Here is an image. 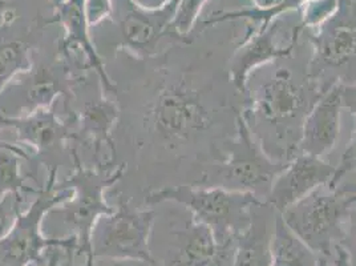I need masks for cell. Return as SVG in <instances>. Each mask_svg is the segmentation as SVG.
<instances>
[{"label":"cell","mask_w":356,"mask_h":266,"mask_svg":"<svg viewBox=\"0 0 356 266\" xmlns=\"http://www.w3.org/2000/svg\"><path fill=\"white\" fill-rule=\"evenodd\" d=\"M312 56L306 71L323 92L356 84V0H338L334 14L310 33Z\"/></svg>","instance_id":"obj_7"},{"label":"cell","mask_w":356,"mask_h":266,"mask_svg":"<svg viewBox=\"0 0 356 266\" xmlns=\"http://www.w3.org/2000/svg\"><path fill=\"white\" fill-rule=\"evenodd\" d=\"M278 212L268 203L252 208V221L246 230L236 237L233 266L271 265V247Z\"/></svg>","instance_id":"obj_18"},{"label":"cell","mask_w":356,"mask_h":266,"mask_svg":"<svg viewBox=\"0 0 356 266\" xmlns=\"http://www.w3.org/2000/svg\"><path fill=\"white\" fill-rule=\"evenodd\" d=\"M33 52L30 43L19 38L0 35V92L16 76L29 71L33 64Z\"/></svg>","instance_id":"obj_21"},{"label":"cell","mask_w":356,"mask_h":266,"mask_svg":"<svg viewBox=\"0 0 356 266\" xmlns=\"http://www.w3.org/2000/svg\"><path fill=\"white\" fill-rule=\"evenodd\" d=\"M67 256L65 251L61 248V247H52L51 249H48L47 253V260H45L44 264H36V263H32L29 266H63L60 265V260ZM79 266H93V264L90 263H84L83 265Z\"/></svg>","instance_id":"obj_27"},{"label":"cell","mask_w":356,"mask_h":266,"mask_svg":"<svg viewBox=\"0 0 356 266\" xmlns=\"http://www.w3.org/2000/svg\"><path fill=\"white\" fill-rule=\"evenodd\" d=\"M343 84L323 93L305 120L299 141V153L321 157L335 147L341 132Z\"/></svg>","instance_id":"obj_15"},{"label":"cell","mask_w":356,"mask_h":266,"mask_svg":"<svg viewBox=\"0 0 356 266\" xmlns=\"http://www.w3.org/2000/svg\"><path fill=\"white\" fill-rule=\"evenodd\" d=\"M45 23H60L64 27L65 35L59 42L58 51H76L84 55L90 63L92 71L99 76L105 96H116L118 87L106 74L104 63L89 35L87 0H60L54 17Z\"/></svg>","instance_id":"obj_14"},{"label":"cell","mask_w":356,"mask_h":266,"mask_svg":"<svg viewBox=\"0 0 356 266\" xmlns=\"http://www.w3.org/2000/svg\"><path fill=\"white\" fill-rule=\"evenodd\" d=\"M49 1H51V3H52V6H54V8H55V7H56V6H58V4H59V3H60V0H49Z\"/></svg>","instance_id":"obj_30"},{"label":"cell","mask_w":356,"mask_h":266,"mask_svg":"<svg viewBox=\"0 0 356 266\" xmlns=\"http://www.w3.org/2000/svg\"><path fill=\"white\" fill-rule=\"evenodd\" d=\"M176 203L189 210L195 221L207 225L218 245L236 240L252 221V208L264 203L252 193L230 192L209 187H165L145 197L147 205Z\"/></svg>","instance_id":"obj_5"},{"label":"cell","mask_w":356,"mask_h":266,"mask_svg":"<svg viewBox=\"0 0 356 266\" xmlns=\"http://www.w3.org/2000/svg\"><path fill=\"white\" fill-rule=\"evenodd\" d=\"M22 160H31L24 149L16 144L0 140V197H3L6 193L26 196L39 192V189L26 184L31 176L20 172Z\"/></svg>","instance_id":"obj_20"},{"label":"cell","mask_w":356,"mask_h":266,"mask_svg":"<svg viewBox=\"0 0 356 266\" xmlns=\"http://www.w3.org/2000/svg\"><path fill=\"white\" fill-rule=\"evenodd\" d=\"M56 104L20 118L0 115V128L15 130L16 143H24L35 150V157L30 160L33 163V175L40 164L47 166V171L59 168L67 143L76 140L79 114L68 112L67 118H61L56 112Z\"/></svg>","instance_id":"obj_11"},{"label":"cell","mask_w":356,"mask_h":266,"mask_svg":"<svg viewBox=\"0 0 356 266\" xmlns=\"http://www.w3.org/2000/svg\"><path fill=\"white\" fill-rule=\"evenodd\" d=\"M319 257L298 238L278 213L271 247L270 266H318Z\"/></svg>","instance_id":"obj_19"},{"label":"cell","mask_w":356,"mask_h":266,"mask_svg":"<svg viewBox=\"0 0 356 266\" xmlns=\"http://www.w3.org/2000/svg\"><path fill=\"white\" fill-rule=\"evenodd\" d=\"M169 236L163 266H210L218 251L211 230L192 214L179 225H172Z\"/></svg>","instance_id":"obj_16"},{"label":"cell","mask_w":356,"mask_h":266,"mask_svg":"<svg viewBox=\"0 0 356 266\" xmlns=\"http://www.w3.org/2000/svg\"><path fill=\"white\" fill-rule=\"evenodd\" d=\"M74 172L70 178L61 182H56L55 188L71 189L72 196L59 204L58 207L51 209L48 216L58 219L64 226H67V236H74L77 240L79 249L81 257L88 263H95L90 248V233L97 220L104 216L111 214L115 208L111 207L105 201V189L113 187L124 173L127 172V164H120L116 169L100 171L86 168L79 156L77 149L71 148Z\"/></svg>","instance_id":"obj_4"},{"label":"cell","mask_w":356,"mask_h":266,"mask_svg":"<svg viewBox=\"0 0 356 266\" xmlns=\"http://www.w3.org/2000/svg\"><path fill=\"white\" fill-rule=\"evenodd\" d=\"M157 212L154 209H134L120 194L118 208L102 216L90 233L93 258L138 261L156 265L149 245Z\"/></svg>","instance_id":"obj_9"},{"label":"cell","mask_w":356,"mask_h":266,"mask_svg":"<svg viewBox=\"0 0 356 266\" xmlns=\"http://www.w3.org/2000/svg\"><path fill=\"white\" fill-rule=\"evenodd\" d=\"M356 200V194L331 188L328 184L318 187L282 216L289 229L300 238L321 258H332L344 237L346 222Z\"/></svg>","instance_id":"obj_8"},{"label":"cell","mask_w":356,"mask_h":266,"mask_svg":"<svg viewBox=\"0 0 356 266\" xmlns=\"http://www.w3.org/2000/svg\"><path fill=\"white\" fill-rule=\"evenodd\" d=\"M111 14H112L111 0H87V17H88L89 27L99 24Z\"/></svg>","instance_id":"obj_26"},{"label":"cell","mask_w":356,"mask_h":266,"mask_svg":"<svg viewBox=\"0 0 356 266\" xmlns=\"http://www.w3.org/2000/svg\"><path fill=\"white\" fill-rule=\"evenodd\" d=\"M335 188H338V189H341L343 192L346 193H353V194H356V182H341L338 187H335Z\"/></svg>","instance_id":"obj_29"},{"label":"cell","mask_w":356,"mask_h":266,"mask_svg":"<svg viewBox=\"0 0 356 266\" xmlns=\"http://www.w3.org/2000/svg\"><path fill=\"white\" fill-rule=\"evenodd\" d=\"M24 196L6 193L0 197V238L7 236L14 228L19 214L23 212Z\"/></svg>","instance_id":"obj_24"},{"label":"cell","mask_w":356,"mask_h":266,"mask_svg":"<svg viewBox=\"0 0 356 266\" xmlns=\"http://www.w3.org/2000/svg\"><path fill=\"white\" fill-rule=\"evenodd\" d=\"M74 83H77L76 79L59 56L52 61L43 60L40 63H36L33 58L30 70L17 75L0 92V115L7 118L27 116L38 109L52 107L61 96L68 108Z\"/></svg>","instance_id":"obj_10"},{"label":"cell","mask_w":356,"mask_h":266,"mask_svg":"<svg viewBox=\"0 0 356 266\" xmlns=\"http://www.w3.org/2000/svg\"><path fill=\"white\" fill-rule=\"evenodd\" d=\"M318 266H351V264L348 261V257H347L344 249L341 248V245H338L332 258L328 260V258H321L319 257Z\"/></svg>","instance_id":"obj_28"},{"label":"cell","mask_w":356,"mask_h":266,"mask_svg":"<svg viewBox=\"0 0 356 266\" xmlns=\"http://www.w3.org/2000/svg\"><path fill=\"white\" fill-rule=\"evenodd\" d=\"M335 169L337 166L321 157L298 153L275 178L267 203L278 213H283L318 187L330 184Z\"/></svg>","instance_id":"obj_13"},{"label":"cell","mask_w":356,"mask_h":266,"mask_svg":"<svg viewBox=\"0 0 356 266\" xmlns=\"http://www.w3.org/2000/svg\"><path fill=\"white\" fill-rule=\"evenodd\" d=\"M119 118L118 105L103 97L86 104V108L79 114V130L76 140L92 149L95 155L96 169L111 171L105 162L103 152L106 150L111 160L116 159V146L112 139L111 131Z\"/></svg>","instance_id":"obj_17"},{"label":"cell","mask_w":356,"mask_h":266,"mask_svg":"<svg viewBox=\"0 0 356 266\" xmlns=\"http://www.w3.org/2000/svg\"><path fill=\"white\" fill-rule=\"evenodd\" d=\"M56 181L58 168H54L48 171L44 187L39 188L31 207L19 214L11 232L0 238V266L44 264L48 249L52 247H61L68 258L81 257L74 236L47 237L42 232V224L48 212L72 196L71 189L58 191Z\"/></svg>","instance_id":"obj_6"},{"label":"cell","mask_w":356,"mask_h":266,"mask_svg":"<svg viewBox=\"0 0 356 266\" xmlns=\"http://www.w3.org/2000/svg\"><path fill=\"white\" fill-rule=\"evenodd\" d=\"M254 72L262 77L248 91L242 116L267 155L289 163L299 153L305 120L325 92L309 79L306 70L294 72L281 59Z\"/></svg>","instance_id":"obj_1"},{"label":"cell","mask_w":356,"mask_h":266,"mask_svg":"<svg viewBox=\"0 0 356 266\" xmlns=\"http://www.w3.org/2000/svg\"><path fill=\"white\" fill-rule=\"evenodd\" d=\"M341 100L343 108H348L351 115L356 118V84L354 86H343L341 88ZM356 172V130L348 141L347 148L341 155V163L335 169V175L330 181V187L335 188L341 184L348 173Z\"/></svg>","instance_id":"obj_23"},{"label":"cell","mask_w":356,"mask_h":266,"mask_svg":"<svg viewBox=\"0 0 356 266\" xmlns=\"http://www.w3.org/2000/svg\"><path fill=\"white\" fill-rule=\"evenodd\" d=\"M4 6H6V3L3 0H0V7H4Z\"/></svg>","instance_id":"obj_31"},{"label":"cell","mask_w":356,"mask_h":266,"mask_svg":"<svg viewBox=\"0 0 356 266\" xmlns=\"http://www.w3.org/2000/svg\"><path fill=\"white\" fill-rule=\"evenodd\" d=\"M341 247L346 251L351 266H356V200L346 222L344 237L341 240Z\"/></svg>","instance_id":"obj_25"},{"label":"cell","mask_w":356,"mask_h":266,"mask_svg":"<svg viewBox=\"0 0 356 266\" xmlns=\"http://www.w3.org/2000/svg\"><path fill=\"white\" fill-rule=\"evenodd\" d=\"M207 1L208 0H178L175 16L168 26V38L191 43V32L193 31L197 16Z\"/></svg>","instance_id":"obj_22"},{"label":"cell","mask_w":356,"mask_h":266,"mask_svg":"<svg viewBox=\"0 0 356 266\" xmlns=\"http://www.w3.org/2000/svg\"><path fill=\"white\" fill-rule=\"evenodd\" d=\"M221 156L207 165L198 185L252 193L267 203L271 187L287 163L271 159L254 137L242 112L236 114V134L223 143Z\"/></svg>","instance_id":"obj_2"},{"label":"cell","mask_w":356,"mask_h":266,"mask_svg":"<svg viewBox=\"0 0 356 266\" xmlns=\"http://www.w3.org/2000/svg\"><path fill=\"white\" fill-rule=\"evenodd\" d=\"M280 23L270 22L238 47L229 63V79L238 93L246 99L250 75L274 60L290 58L298 40L282 45L280 42Z\"/></svg>","instance_id":"obj_12"},{"label":"cell","mask_w":356,"mask_h":266,"mask_svg":"<svg viewBox=\"0 0 356 266\" xmlns=\"http://www.w3.org/2000/svg\"><path fill=\"white\" fill-rule=\"evenodd\" d=\"M217 115L207 93L182 75L165 80L156 91L147 121L157 140L175 149L201 140L216 127Z\"/></svg>","instance_id":"obj_3"}]
</instances>
